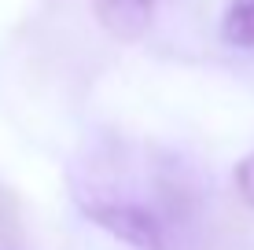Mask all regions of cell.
Segmentation results:
<instances>
[{
  "label": "cell",
  "mask_w": 254,
  "mask_h": 250,
  "mask_svg": "<svg viewBox=\"0 0 254 250\" xmlns=\"http://www.w3.org/2000/svg\"><path fill=\"white\" fill-rule=\"evenodd\" d=\"M85 217L136 250H170V232H166V221L155 210V202L96 195V199H85Z\"/></svg>",
  "instance_id": "1"
},
{
  "label": "cell",
  "mask_w": 254,
  "mask_h": 250,
  "mask_svg": "<svg viewBox=\"0 0 254 250\" xmlns=\"http://www.w3.org/2000/svg\"><path fill=\"white\" fill-rule=\"evenodd\" d=\"M92 11L115 41H140L151 30L155 0H92Z\"/></svg>",
  "instance_id": "2"
},
{
  "label": "cell",
  "mask_w": 254,
  "mask_h": 250,
  "mask_svg": "<svg viewBox=\"0 0 254 250\" xmlns=\"http://www.w3.org/2000/svg\"><path fill=\"white\" fill-rule=\"evenodd\" d=\"M221 37L236 48H254V0H229L221 19Z\"/></svg>",
  "instance_id": "3"
},
{
  "label": "cell",
  "mask_w": 254,
  "mask_h": 250,
  "mask_svg": "<svg viewBox=\"0 0 254 250\" xmlns=\"http://www.w3.org/2000/svg\"><path fill=\"white\" fill-rule=\"evenodd\" d=\"M19 239H22L19 202L7 188H0V250H19Z\"/></svg>",
  "instance_id": "4"
},
{
  "label": "cell",
  "mask_w": 254,
  "mask_h": 250,
  "mask_svg": "<svg viewBox=\"0 0 254 250\" xmlns=\"http://www.w3.org/2000/svg\"><path fill=\"white\" fill-rule=\"evenodd\" d=\"M236 192L247 206H254V151L236 166Z\"/></svg>",
  "instance_id": "5"
}]
</instances>
